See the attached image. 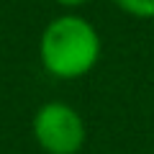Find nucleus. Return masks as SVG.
Returning <instances> with one entry per match:
<instances>
[{
  "label": "nucleus",
  "mask_w": 154,
  "mask_h": 154,
  "mask_svg": "<svg viewBox=\"0 0 154 154\" xmlns=\"http://www.w3.org/2000/svg\"><path fill=\"white\" fill-rule=\"evenodd\" d=\"M57 5H62V8H67V13L69 11H75V8H82V5H88V3H93V0H54Z\"/></svg>",
  "instance_id": "20e7f679"
},
{
  "label": "nucleus",
  "mask_w": 154,
  "mask_h": 154,
  "mask_svg": "<svg viewBox=\"0 0 154 154\" xmlns=\"http://www.w3.org/2000/svg\"><path fill=\"white\" fill-rule=\"evenodd\" d=\"M116 8L136 21H152L154 18V0H110Z\"/></svg>",
  "instance_id": "7ed1b4c3"
},
{
  "label": "nucleus",
  "mask_w": 154,
  "mask_h": 154,
  "mask_svg": "<svg viewBox=\"0 0 154 154\" xmlns=\"http://www.w3.org/2000/svg\"><path fill=\"white\" fill-rule=\"evenodd\" d=\"M31 131L44 154H80L88 141L85 118L64 100L41 103L33 113Z\"/></svg>",
  "instance_id": "f03ea898"
},
{
  "label": "nucleus",
  "mask_w": 154,
  "mask_h": 154,
  "mask_svg": "<svg viewBox=\"0 0 154 154\" xmlns=\"http://www.w3.org/2000/svg\"><path fill=\"white\" fill-rule=\"evenodd\" d=\"M103 38L93 21L80 13L51 18L38 36V62L57 80H80L98 67Z\"/></svg>",
  "instance_id": "f257e3e1"
}]
</instances>
